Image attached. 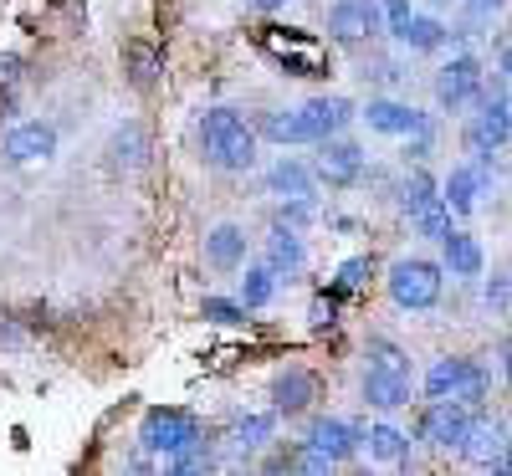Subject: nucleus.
Masks as SVG:
<instances>
[{
	"label": "nucleus",
	"mask_w": 512,
	"mask_h": 476,
	"mask_svg": "<svg viewBox=\"0 0 512 476\" xmlns=\"http://www.w3.org/2000/svg\"><path fill=\"white\" fill-rule=\"evenodd\" d=\"M256 128L236 113V108H210L200 118V159L210 169H226V175H241V169L256 164Z\"/></svg>",
	"instance_id": "1"
},
{
	"label": "nucleus",
	"mask_w": 512,
	"mask_h": 476,
	"mask_svg": "<svg viewBox=\"0 0 512 476\" xmlns=\"http://www.w3.org/2000/svg\"><path fill=\"white\" fill-rule=\"evenodd\" d=\"M441 287H446V267L425 262V256H405V262L390 267V297H395V308H405V313L436 308Z\"/></svg>",
	"instance_id": "2"
},
{
	"label": "nucleus",
	"mask_w": 512,
	"mask_h": 476,
	"mask_svg": "<svg viewBox=\"0 0 512 476\" xmlns=\"http://www.w3.org/2000/svg\"><path fill=\"white\" fill-rule=\"evenodd\" d=\"M200 436V420L190 415V410H175V405H154L149 415H144V425H139V441H144V451H154V456H175L180 446H190Z\"/></svg>",
	"instance_id": "3"
},
{
	"label": "nucleus",
	"mask_w": 512,
	"mask_h": 476,
	"mask_svg": "<svg viewBox=\"0 0 512 476\" xmlns=\"http://www.w3.org/2000/svg\"><path fill=\"white\" fill-rule=\"evenodd\" d=\"M466 425H472V405H461L456 395L431 400V405H425V415H420V441L436 446V451H456L461 436H466Z\"/></svg>",
	"instance_id": "4"
},
{
	"label": "nucleus",
	"mask_w": 512,
	"mask_h": 476,
	"mask_svg": "<svg viewBox=\"0 0 512 476\" xmlns=\"http://www.w3.org/2000/svg\"><path fill=\"white\" fill-rule=\"evenodd\" d=\"M313 175L328 185V190H349L359 175H364V149L344 134H333L318 144V159H313Z\"/></svg>",
	"instance_id": "5"
},
{
	"label": "nucleus",
	"mask_w": 512,
	"mask_h": 476,
	"mask_svg": "<svg viewBox=\"0 0 512 476\" xmlns=\"http://www.w3.org/2000/svg\"><path fill=\"white\" fill-rule=\"evenodd\" d=\"M384 31V6L379 0H338L328 11V36L344 41V47H359V41Z\"/></svg>",
	"instance_id": "6"
},
{
	"label": "nucleus",
	"mask_w": 512,
	"mask_h": 476,
	"mask_svg": "<svg viewBox=\"0 0 512 476\" xmlns=\"http://www.w3.org/2000/svg\"><path fill=\"white\" fill-rule=\"evenodd\" d=\"M477 93H482V62L477 57H451L441 72H436V98H441V108H451V113H461V108H472L477 103Z\"/></svg>",
	"instance_id": "7"
},
{
	"label": "nucleus",
	"mask_w": 512,
	"mask_h": 476,
	"mask_svg": "<svg viewBox=\"0 0 512 476\" xmlns=\"http://www.w3.org/2000/svg\"><path fill=\"white\" fill-rule=\"evenodd\" d=\"M297 118H303V139L323 144V139L344 134V128L354 123V103L338 98V93H318V98H308L303 108H297Z\"/></svg>",
	"instance_id": "8"
},
{
	"label": "nucleus",
	"mask_w": 512,
	"mask_h": 476,
	"mask_svg": "<svg viewBox=\"0 0 512 476\" xmlns=\"http://www.w3.org/2000/svg\"><path fill=\"white\" fill-rule=\"evenodd\" d=\"M308 446H318L333 466L338 461H354L359 456V446H364V430L359 425H349V420H333V415H318L313 425H308V436H303Z\"/></svg>",
	"instance_id": "9"
},
{
	"label": "nucleus",
	"mask_w": 512,
	"mask_h": 476,
	"mask_svg": "<svg viewBox=\"0 0 512 476\" xmlns=\"http://www.w3.org/2000/svg\"><path fill=\"white\" fill-rule=\"evenodd\" d=\"M364 123L374 128V134H395V139L431 134L425 113H420V108H410V103H395V98H374V103L364 108Z\"/></svg>",
	"instance_id": "10"
},
{
	"label": "nucleus",
	"mask_w": 512,
	"mask_h": 476,
	"mask_svg": "<svg viewBox=\"0 0 512 476\" xmlns=\"http://www.w3.org/2000/svg\"><path fill=\"white\" fill-rule=\"evenodd\" d=\"M507 139H512V108H487V103H477L472 123H466V149H472L477 159H492Z\"/></svg>",
	"instance_id": "11"
},
{
	"label": "nucleus",
	"mask_w": 512,
	"mask_h": 476,
	"mask_svg": "<svg viewBox=\"0 0 512 476\" xmlns=\"http://www.w3.org/2000/svg\"><path fill=\"white\" fill-rule=\"evenodd\" d=\"M487 185H492L487 159H477V164H456V169H451V180L441 185V200L451 205V215H472Z\"/></svg>",
	"instance_id": "12"
},
{
	"label": "nucleus",
	"mask_w": 512,
	"mask_h": 476,
	"mask_svg": "<svg viewBox=\"0 0 512 476\" xmlns=\"http://www.w3.org/2000/svg\"><path fill=\"white\" fill-rule=\"evenodd\" d=\"M52 154H57V128L41 123V118L16 123L6 134V159L11 164H36V159H52Z\"/></svg>",
	"instance_id": "13"
},
{
	"label": "nucleus",
	"mask_w": 512,
	"mask_h": 476,
	"mask_svg": "<svg viewBox=\"0 0 512 476\" xmlns=\"http://www.w3.org/2000/svg\"><path fill=\"white\" fill-rule=\"evenodd\" d=\"M507 446H512V441H507V430H502L497 420H472L456 451L472 461V466H492V471H497V461L507 456Z\"/></svg>",
	"instance_id": "14"
},
{
	"label": "nucleus",
	"mask_w": 512,
	"mask_h": 476,
	"mask_svg": "<svg viewBox=\"0 0 512 476\" xmlns=\"http://www.w3.org/2000/svg\"><path fill=\"white\" fill-rule=\"evenodd\" d=\"M318 400V379L308 374V369H282L277 379H272V410L277 415H303L308 405Z\"/></svg>",
	"instance_id": "15"
},
{
	"label": "nucleus",
	"mask_w": 512,
	"mask_h": 476,
	"mask_svg": "<svg viewBox=\"0 0 512 476\" xmlns=\"http://www.w3.org/2000/svg\"><path fill=\"white\" fill-rule=\"evenodd\" d=\"M205 262L216 267V272H236V267H246V231L241 226H216L205 236Z\"/></svg>",
	"instance_id": "16"
},
{
	"label": "nucleus",
	"mask_w": 512,
	"mask_h": 476,
	"mask_svg": "<svg viewBox=\"0 0 512 476\" xmlns=\"http://www.w3.org/2000/svg\"><path fill=\"white\" fill-rule=\"evenodd\" d=\"M364 400H369L374 410H400V405H410V374L364 369Z\"/></svg>",
	"instance_id": "17"
},
{
	"label": "nucleus",
	"mask_w": 512,
	"mask_h": 476,
	"mask_svg": "<svg viewBox=\"0 0 512 476\" xmlns=\"http://www.w3.org/2000/svg\"><path fill=\"white\" fill-rule=\"evenodd\" d=\"M313 185H318V175L303 164V159H277L272 169H267V190L272 195H282V200H297V195H313Z\"/></svg>",
	"instance_id": "18"
},
{
	"label": "nucleus",
	"mask_w": 512,
	"mask_h": 476,
	"mask_svg": "<svg viewBox=\"0 0 512 476\" xmlns=\"http://www.w3.org/2000/svg\"><path fill=\"white\" fill-rule=\"evenodd\" d=\"M303 262H308V246H303V236H297L292 226H277L272 236H267V267L282 277H292V272H303Z\"/></svg>",
	"instance_id": "19"
},
{
	"label": "nucleus",
	"mask_w": 512,
	"mask_h": 476,
	"mask_svg": "<svg viewBox=\"0 0 512 476\" xmlns=\"http://www.w3.org/2000/svg\"><path fill=\"white\" fill-rule=\"evenodd\" d=\"M256 139H267V144H308L303 139V118H297V108H272L262 113V123H256Z\"/></svg>",
	"instance_id": "20"
},
{
	"label": "nucleus",
	"mask_w": 512,
	"mask_h": 476,
	"mask_svg": "<svg viewBox=\"0 0 512 476\" xmlns=\"http://www.w3.org/2000/svg\"><path fill=\"white\" fill-rule=\"evenodd\" d=\"M441 246H446V272H451V277H477V272H482V246H477V236L451 231Z\"/></svg>",
	"instance_id": "21"
},
{
	"label": "nucleus",
	"mask_w": 512,
	"mask_h": 476,
	"mask_svg": "<svg viewBox=\"0 0 512 476\" xmlns=\"http://www.w3.org/2000/svg\"><path fill=\"white\" fill-rule=\"evenodd\" d=\"M364 441H369V456L374 461H390V466H405L410 461V436H405V430H395V425H384V420L369 425Z\"/></svg>",
	"instance_id": "22"
},
{
	"label": "nucleus",
	"mask_w": 512,
	"mask_h": 476,
	"mask_svg": "<svg viewBox=\"0 0 512 476\" xmlns=\"http://www.w3.org/2000/svg\"><path fill=\"white\" fill-rule=\"evenodd\" d=\"M466 369H472V359H436V369L425 374V395H431V400L456 395L461 379H466Z\"/></svg>",
	"instance_id": "23"
},
{
	"label": "nucleus",
	"mask_w": 512,
	"mask_h": 476,
	"mask_svg": "<svg viewBox=\"0 0 512 476\" xmlns=\"http://www.w3.org/2000/svg\"><path fill=\"white\" fill-rule=\"evenodd\" d=\"M277 297V272L272 267H246V277H241V308L251 313V308H267V302Z\"/></svg>",
	"instance_id": "24"
},
{
	"label": "nucleus",
	"mask_w": 512,
	"mask_h": 476,
	"mask_svg": "<svg viewBox=\"0 0 512 476\" xmlns=\"http://www.w3.org/2000/svg\"><path fill=\"white\" fill-rule=\"evenodd\" d=\"M267 436H272V415H241V420L231 425V446H236L241 456H251L256 446H267Z\"/></svg>",
	"instance_id": "25"
},
{
	"label": "nucleus",
	"mask_w": 512,
	"mask_h": 476,
	"mask_svg": "<svg viewBox=\"0 0 512 476\" xmlns=\"http://www.w3.org/2000/svg\"><path fill=\"white\" fill-rule=\"evenodd\" d=\"M410 226H415L420 236H431V241H446V236H451V205H446V200L420 205V210L410 215Z\"/></svg>",
	"instance_id": "26"
},
{
	"label": "nucleus",
	"mask_w": 512,
	"mask_h": 476,
	"mask_svg": "<svg viewBox=\"0 0 512 476\" xmlns=\"http://www.w3.org/2000/svg\"><path fill=\"white\" fill-rule=\"evenodd\" d=\"M431 200H441V185L425 175V169H410L405 185H400V205H405V215H415L420 205H431Z\"/></svg>",
	"instance_id": "27"
},
{
	"label": "nucleus",
	"mask_w": 512,
	"mask_h": 476,
	"mask_svg": "<svg viewBox=\"0 0 512 476\" xmlns=\"http://www.w3.org/2000/svg\"><path fill=\"white\" fill-rule=\"evenodd\" d=\"M405 47L410 52H436L441 47V41H446V26L441 21H431V16H410V26H405Z\"/></svg>",
	"instance_id": "28"
},
{
	"label": "nucleus",
	"mask_w": 512,
	"mask_h": 476,
	"mask_svg": "<svg viewBox=\"0 0 512 476\" xmlns=\"http://www.w3.org/2000/svg\"><path fill=\"white\" fill-rule=\"evenodd\" d=\"M169 461V471H180V476H190V471H210V466H216V456H210V446L195 436L190 446H180L175 456H164Z\"/></svg>",
	"instance_id": "29"
},
{
	"label": "nucleus",
	"mask_w": 512,
	"mask_h": 476,
	"mask_svg": "<svg viewBox=\"0 0 512 476\" xmlns=\"http://www.w3.org/2000/svg\"><path fill=\"white\" fill-rule=\"evenodd\" d=\"M369 369H390V374H410V359L395 349V343L390 338H369Z\"/></svg>",
	"instance_id": "30"
},
{
	"label": "nucleus",
	"mask_w": 512,
	"mask_h": 476,
	"mask_svg": "<svg viewBox=\"0 0 512 476\" xmlns=\"http://www.w3.org/2000/svg\"><path fill=\"white\" fill-rule=\"evenodd\" d=\"M113 159H118V164H144V134H139L134 123L113 134Z\"/></svg>",
	"instance_id": "31"
},
{
	"label": "nucleus",
	"mask_w": 512,
	"mask_h": 476,
	"mask_svg": "<svg viewBox=\"0 0 512 476\" xmlns=\"http://www.w3.org/2000/svg\"><path fill=\"white\" fill-rule=\"evenodd\" d=\"M16 88H21V57H0V118L16 108Z\"/></svg>",
	"instance_id": "32"
},
{
	"label": "nucleus",
	"mask_w": 512,
	"mask_h": 476,
	"mask_svg": "<svg viewBox=\"0 0 512 476\" xmlns=\"http://www.w3.org/2000/svg\"><path fill=\"white\" fill-rule=\"evenodd\" d=\"M313 215H318V200L313 195H297V200H282V210H277V226H308L313 221Z\"/></svg>",
	"instance_id": "33"
},
{
	"label": "nucleus",
	"mask_w": 512,
	"mask_h": 476,
	"mask_svg": "<svg viewBox=\"0 0 512 476\" xmlns=\"http://www.w3.org/2000/svg\"><path fill=\"white\" fill-rule=\"evenodd\" d=\"M487 389H492V379H487V369H477V364H472V369H466V379H461V389H456V400L477 410V405L487 400Z\"/></svg>",
	"instance_id": "34"
},
{
	"label": "nucleus",
	"mask_w": 512,
	"mask_h": 476,
	"mask_svg": "<svg viewBox=\"0 0 512 476\" xmlns=\"http://www.w3.org/2000/svg\"><path fill=\"white\" fill-rule=\"evenodd\" d=\"M364 282H369V256H349V262L338 267V282H333V287H338V292H359Z\"/></svg>",
	"instance_id": "35"
},
{
	"label": "nucleus",
	"mask_w": 512,
	"mask_h": 476,
	"mask_svg": "<svg viewBox=\"0 0 512 476\" xmlns=\"http://www.w3.org/2000/svg\"><path fill=\"white\" fill-rule=\"evenodd\" d=\"M210 323H241L246 318V308H241V297L231 302V297H205V308H200Z\"/></svg>",
	"instance_id": "36"
},
{
	"label": "nucleus",
	"mask_w": 512,
	"mask_h": 476,
	"mask_svg": "<svg viewBox=\"0 0 512 476\" xmlns=\"http://www.w3.org/2000/svg\"><path fill=\"white\" fill-rule=\"evenodd\" d=\"M379 6H384V31L405 36V26H410V0H379Z\"/></svg>",
	"instance_id": "37"
},
{
	"label": "nucleus",
	"mask_w": 512,
	"mask_h": 476,
	"mask_svg": "<svg viewBox=\"0 0 512 476\" xmlns=\"http://www.w3.org/2000/svg\"><path fill=\"white\" fill-rule=\"evenodd\" d=\"M512 302V287L507 282H487V308H507Z\"/></svg>",
	"instance_id": "38"
},
{
	"label": "nucleus",
	"mask_w": 512,
	"mask_h": 476,
	"mask_svg": "<svg viewBox=\"0 0 512 476\" xmlns=\"http://www.w3.org/2000/svg\"><path fill=\"white\" fill-rule=\"evenodd\" d=\"M502 6H507V0H466V11H472V16H492Z\"/></svg>",
	"instance_id": "39"
},
{
	"label": "nucleus",
	"mask_w": 512,
	"mask_h": 476,
	"mask_svg": "<svg viewBox=\"0 0 512 476\" xmlns=\"http://www.w3.org/2000/svg\"><path fill=\"white\" fill-rule=\"evenodd\" d=\"M313 323H333V302H318V308H313Z\"/></svg>",
	"instance_id": "40"
},
{
	"label": "nucleus",
	"mask_w": 512,
	"mask_h": 476,
	"mask_svg": "<svg viewBox=\"0 0 512 476\" xmlns=\"http://www.w3.org/2000/svg\"><path fill=\"white\" fill-rule=\"evenodd\" d=\"M502 374L512 379V338H502Z\"/></svg>",
	"instance_id": "41"
},
{
	"label": "nucleus",
	"mask_w": 512,
	"mask_h": 476,
	"mask_svg": "<svg viewBox=\"0 0 512 476\" xmlns=\"http://www.w3.org/2000/svg\"><path fill=\"white\" fill-rule=\"evenodd\" d=\"M287 0H256V11H282Z\"/></svg>",
	"instance_id": "42"
},
{
	"label": "nucleus",
	"mask_w": 512,
	"mask_h": 476,
	"mask_svg": "<svg viewBox=\"0 0 512 476\" xmlns=\"http://www.w3.org/2000/svg\"><path fill=\"white\" fill-rule=\"evenodd\" d=\"M502 77H512V47L502 52Z\"/></svg>",
	"instance_id": "43"
},
{
	"label": "nucleus",
	"mask_w": 512,
	"mask_h": 476,
	"mask_svg": "<svg viewBox=\"0 0 512 476\" xmlns=\"http://www.w3.org/2000/svg\"><path fill=\"white\" fill-rule=\"evenodd\" d=\"M436 6H446V0H436Z\"/></svg>",
	"instance_id": "44"
}]
</instances>
